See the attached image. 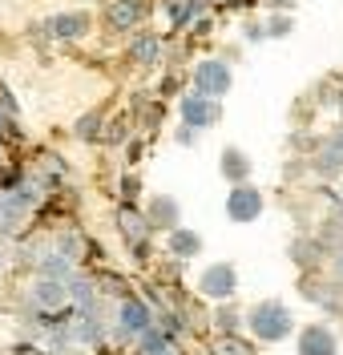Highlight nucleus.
I'll list each match as a JSON object with an SVG mask.
<instances>
[{"label": "nucleus", "mask_w": 343, "mask_h": 355, "mask_svg": "<svg viewBox=\"0 0 343 355\" xmlns=\"http://www.w3.org/2000/svg\"><path fill=\"white\" fill-rule=\"evenodd\" d=\"M41 190L24 178L17 190H8V194H0V234H17L24 222L37 214V206H41Z\"/></svg>", "instance_id": "f257e3e1"}, {"label": "nucleus", "mask_w": 343, "mask_h": 355, "mask_svg": "<svg viewBox=\"0 0 343 355\" xmlns=\"http://www.w3.org/2000/svg\"><path fill=\"white\" fill-rule=\"evenodd\" d=\"M247 327H251L263 343H279V339L291 335L295 319H291V311L283 307V303H258V307H251V315H247Z\"/></svg>", "instance_id": "f03ea898"}, {"label": "nucleus", "mask_w": 343, "mask_h": 355, "mask_svg": "<svg viewBox=\"0 0 343 355\" xmlns=\"http://www.w3.org/2000/svg\"><path fill=\"white\" fill-rule=\"evenodd\" d=\"M114 319H117V327H114L117 339H137L146 327H154V323H158L154 307H150L141 295H121V303H117Z\"/></svg>", "instance_id": "7ed1b4c3"}, {"label": "nucleus", "mask_w": 343, "mask_h": 355, "mask_svg": "<svg viewBox=\"0 0 343 355\" xmlns=\"http://www.w3.org/2000/svg\"><path fill=\"white\" fill-rule=\"evenodd\" d=\"M41 28H45V37H53V41L73 44V41H81V37L93 28V17L85 12V8H69V12H53Z\"/></svg>", "instance_id": "20e7f679"}, {"label": "nucleus", "mask_w": 343, "mask_h": 355, "mask_svg": "<svg viewBox=\"0 0 343 355\" xmlns=\"http://www.w3.org/2000/svg\"><path fill=\"white\" fill-rule=\"evenodd\" d=\"M230 65L227 61H198L194 65V93H202V97H227V89H230Z\"/></svg>", "instance_id": "39448f33"}, {"label": "nucleus", "mask_w": 343, "mask_h": 355, "mask_svg": "<svg viewBox=\"0 0 343 355\" xmlns=\"http://www.w3.org/2000/svg\"><path fill=\"white\" fill-rule=\"evenodd\" d=\"M178 113H182V125H190V130H210L222 117L218 101L214 97H202V93H186L182 101H178Z\"/></svg>", "instance_id": "423d86ee"}, {"label": "nucleus", "mask_w": 343, "mask_h": 355, "mask_svg": "<svg viewBox=\"0 0 343 355\" xmlns=\"http://www.w3.org/2000/svg\"><path fill=\"white\" fill-rule=\"evenodd\" d=\"M101 17H105V24L114 33H130V28H137V24L150 17V4L146 0H109Z\"/></svg>", "instance_id": "0eeeda50"}, {"label": "nucleus", "mask_w": 343, "mask_h": 355, "mask_svg": "<svg viewBox=\"0 0 343 355\" xmlns=\"http://www.w3.org/2000/svg\"><path fill=\"white\" fill-rule=\"evenodd\" d=\"M146 222H150V230H174V226H182V206L178 198H170V194H154V198L146 202Z\"/></svg>", "instance_id": "6e6552de"}, {"label": "nucleus", "mask_w": 343, "mask_h": 355, "mask_svg": "<svg viewBox=\"0 0 343 355\" xmlns=\"http://www.w3.org/2000/svg\"><path fill=\"white\" fill-rule=\"evenodd\" d=\"M238 287V275H234V266L230 263H214L202 270V279H198V291L210 295V299H230Z\"/></svg>", "instance_id": "1a4fd4ad"}, {"label": "nucleus", "mask_w": 343, "mask_h": 355, "mask_svg": "<svg viewBox=\"0 0 343 355\" xmlns=\"http://www.w3.org/2000/svg\"><path fill=\"white\" fill-rule=\"evenodd\" d=\"M227 214L234 222H254L258 214H263V194H258L254 186H247V182H243V186H234V190H230V198H227Z\"/></svg>", "instance_id": "9d476101"}, {"label": "nucleus", "mask_w": 343, "mask_h": 355, "mask_svg": "<svg viewBox=\"0 0 343 355\" xmlns=\"http://www.w3.org/2000/svg\"><path fill=\"white\" fill-rule=\"evenodd\" d=\"M28 299H33V307L37 311H57V307H69V291L61 279H33V291H28Z\"/></svg>", "instance_id": "9b49d317"}, {"label": "nucleus", "mask_w": 343, "mask_h": 355, "mask_svg": "<svg viewBox=\"0 0 343 355\" xmlns=\"http://www.w3.org/2000/svg\"><path fill=\"white\" fill-rule=\"evenodd\" d=\"M117 230L125 234L130 246L141 243V239H150V222H146V214L137 210L134 202H121V206H117Z\"/></svg>", "instance_id": "f8f14e48"}, {"label": "nucleus", "mask_w": 343, "mask_h": 355, "mask_svg": "<svg viewBox=\"0 0 343 355\" xmlns=\"http://www.w3.org/2000/svg\"><path fill=\"white\" fill-rule=\"evenodd\" d=\"M335 352H340L335 335L327 331V327H319V323L299 335V355H335Z\"/></svg>", "instance_id": "ddd939ff"}, {"label": "nucleus", "mask_w": 343, "mask_h": 355, "mask_svg": "<svg viewBox=\"0 0 343 355\" xmlns=\"http://www.w3.org/2000/svg\"><path fill=\"white\" fill-rule=\"evenodd\" d=\"M158 57H161L158 33H137L134 41H130V61H134V65H158Z\"/></svg>", "instance_id": "4468645a"}, {"label": "nucleus", "mask_w": 343, "mask_h": 355, "mask_svg": "<svg viewBox=\"0 0 343 355\" xmlns=\"http://www.w3.org/2000/svg\"><path fill=\"white\" fill-rule=\"evenodd\" d=\"M166 246H170L174 259H194V254L202 250V234H194V230H186V226H174L170 239H166Z\"/></svg>", "instance_id": "2eb2a0df"}, {"label": "nucleus", "mask_w": 343, "mask_h": 355, "mask_svg": "<svg viewBox=\"0 0 343 355\" xmlns=\"http://www.w3.org/2000/svg\"><path fill=\"white\" fill-rule=\"evenodd\" d=\"M222 178L234 182V186H243L251 178V157L243 154V150H234V146H227L222 150Z\"/></svg>", "instance_id": "dca6fc26"}, {"label": "nucleus", "mask_w": 343, "mask_h": 355, "mask_svg": "<svg viewBox=\"0 0 343 355\" xmlns=\"http://www.w3.org/2000/svg\"><path fill=\"white\" fill-rule=\"evenodd\" d=\"M73 270H77V263H69L65 254H57V250H41V259H37V275L41 279H61L65 283Z\"/></svg>", "instance_id": "f3484780"}, {"label": "nucleus", "mask_w": 343, "mask_h": 355, "mask_svg": "<svg viewBox=\"0 0 343 355\" xmlns=\"http://www.w3.org/2000/svg\"><path fill=\"white\" fill-rule=\"evenodd\" d=\"M170 347H174V335L161 331L158 323L137 335V355H161V352H170Z\"/></svg>", "instance_id": "a211bd4d"}, {"label": "nucleus", "mask_w": 343, "mask_h": 355, "mask_svg": "<svg viewBox=\"0 0 343 355\" xmlns=\"http://www.w3.org/2000/svg\"><path fill=\"white\" fill-rule=\"evenodd\" d=\"M85 234H81V230H61V234H57V239H53V250H57V254H65L69 263H81V259H85Z\"/></svg>", "instance_id": "6ab92c4d"}, {"label": "nucleus", "mask_w": 343, "mask_h": 355, "mask_svg": "<svg viewBox=\"0 0 343 355\" xmlns=\"http://www.w3.org/2000/svg\"><path fill=\"white\" fill-rule=\"evenodd\" d=\"M166 12H170V24L174 28H186V24H194L202 17V0H170Z\"/></svg>", "instance_id": "aec40b11"}, {"label": "nucleus", "mask_w": 343, "mask_h": 355, "mask_svg": "<svg viewBox=\"0 0 343 355\" xmlns=\"http://www.w3.org/2000/svg\"><path fill=\"white\" fill-rule=\"evenodd\" d=\"M101 130H105V117L97 110L81 113V117L73 121V137H81V141H101Z\"/></svg>", "instance_id": "412c9836"}, {"label": "nucleus", "mask_w": 343, "mask_h": 355, "mask_svg": "<svg viewBox=\"0 0 343 355\" xmlns=\"http://www.w3.org/2000/svg\"><path fill=\"white\" fill-rule=\"evenodd\" d=\"M319 166L331 174V170H340L343 166V133H335L327 146H323V154H319Z\"/></svg>", "instance_id": "4be33fe9"}, {"label": "nucleus", "mask_w": 343, "mask_h": 355, "mask_svg": "<svg viewBox=\"0 0 343 355\" xmlns=\"http://www.w3.org/2000/svg\"><path fill=\"white\" fill-rule=\"evenodd\" d=\"M21 182H24V170H21V166H12V162H0V194L17 190Z\"/></svg>", "instance_id": "5701e85b"}, {"label": "nucleus", "mask_w": 343, "mask_h": 355, "mask_svg": "<svg viewBox=\"0 0 343 355\" xmlns=\"http://www.w3.org/2000/svg\"><path fill=\"white\" fill-rule=\"evenodd\" d=\"M214 323H218L227 335H234L238 327H243V315H238V307H218L214 311Z\"/></svg>", "instance_id": "b1692460"}, {"label": "nucleus", "mask_w": 343, "mask_h": 355, "mask_svg": "<svg viewBox=\"0 0 343 355\" xmlns=\"http://www.w3.org/2000/svg\"><path fill=\"white\" fill-rule=\"evenodd\" d=\"M214 355H251V347H247V343H238L234 335H222V339L214 343Z\"/></svg>", "instance_id": "393cba45"}, {"label": "nucleus", "mask_w": 343, "mask_h": 355, "mask_svg": "<svg viewBox=\"0 0 343 355\" xmlns=\"http://www.w3.org/2000/svg\"><path fill=\"white\" fill-rule=\"evenodd\" d=\"M101 141H105V146H121V141H125V121L105 125V130H101Z\"/></svg>", "instance_id": "a878e982"}, {"label": "nucleus", "mask_w": 343, "mask_h": 355, "mask_svg": "<svg viewBox=\"0 0 343 355\" xmlns=\"http://www.w3.org/2000/svg\"><path fill=\"white\" fill-rule=\"evenodd\" d=\"M137 194H141V178H137V174H125V178H121V202H134Z\"/></svg>", "instance_id": "bb28decb"}, {"label": "nucleus", "mask_w": 343, "mask_h": 355, "mask_svg": "<svg viewBox=\"0 0 343 355\" xmlns=\"http://www.w3.org/2000/svg\"><path fill=\"white\" fill-rule=\"evenodd\" d=\"M263 33H267V37H283V33H291V21H287V17H274Z\"/></svg>", "instance_id": "cd10ccee"}, {"label": "nucleus", "mask_w": 343, "mask_h": 355, "mask_svg": "<svg viewBox=\"0 0 343 355\" xmlns=\"http://www.w3.org/2000/svg\"><path fill=\"white\" fill-rule=\"evenodd\" d=\"M194 141H198V130L182 125V130H178V146H194Z\"/></svg>", "instance_id": "c85d7f7f"}, {"label": "nucleus", "mask_w": 343, "mask_h": 355, "mask_svg": "<svg viewBox=\"0 0 343 355\" xmlns=\"http://www.w3.org/2000/svg\"><path fill=\"white\" fill-rule=\"evenodd\" d=\"M271 8H287V4H295V0H267Z\"/></svg>", "instance_id": "c756f323"}, {"label": "nucleus", "mask_w": 343, "mask_h": 355, "mask_svg": "<svg viewBox=\"0 0 343 355\" xmlns=\"http://www.w3.org/2000/svg\"><path fill=\"white\" fill-rule=\"evenodd\" d=\"M335 275H340V279H343V259H340V266H335Z\"/></svg>", "instance_id": "7c9ffc66"}, {"label": "nucleus", "mask_w": 343, "mask_h": 355, "mask_svg": "<svg viewBox=\"0 0 343 355\" xmlns=\"http://www.w3.org/2000/svg\"><path fill=\"white\" fill-rule=\"evenodd\" d=\"M161 355H178V352H174V347H170V352H161Z\"/></svg>", "instance_id": "2f4dec72"}, {"label": "nucleus", "mask_w": 343, "mask_h": 355, "mask_svg": "<svg viewBox=\"0 0 343 355\" xmlns=\"http://www.w3.org/2000/svg\"><path fill=\"white\" fill-rule=\"evenodd\" d=\"M0 266H4V250H0Z\"/></svg>", "instance_id": "473e14b6"}]
</instances>
